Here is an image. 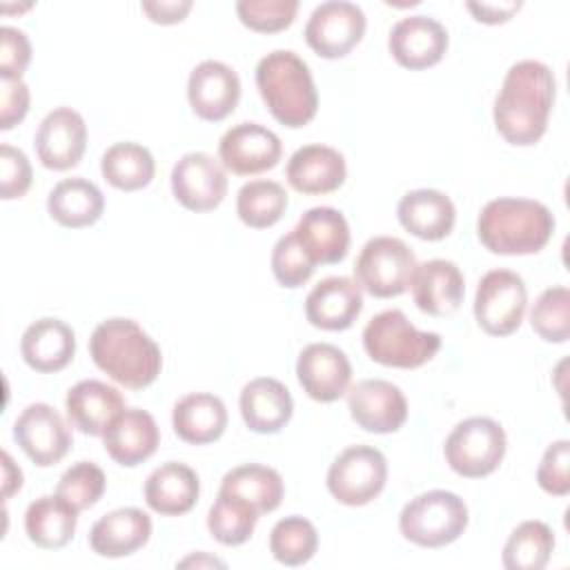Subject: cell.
<instances>
[{"label":"cell","instance_id":"6da1fadb","mask_svg":"<svg viewBox=\"0 0 570 570\" xmlns=\"http://www.w3.org/2000/svg\"><path fill=\"white\" fill-rule=\"evenodd\" d=\"M557 82L548 65L539 60L514 62L494 98V127L505 142L530 147L548 129Z\"/></svg>","mask_w":570,"mask_h":570},{"label":"cell","instance_id":"7a4b0ae2","mask_svg":"<svg viewBox=\"0 0 570 570\" xmlns=\"http://www.w3.org/2000/svg\"><path fill=\"white\" fill-rule=\"evenodd\" d=\"M89 354L98 370L129 390L149 387L163 367L156 341L131 318L102 321L91 338Z\"/></svg>","mask_w":570,"mask_h":570},{"label":"cell","instance_id":"3957f363","mask_svg":"<svg viewBox=\"0 0 570 570\" xmlns=\"http://www.w3.org/2000/svg\"><path fill=\"white\" fill-rule=\"evenodd\" d=\"M552 232V212L530 198H494L485 203L476 220L481 245L499 256L537 254L548 245Z\"/></svg>","mask_w":570,"mask_h":570},{"label":"cell","instance_id":"277c9868","mask_svg":"<svg viewBox=\"0 0 570 570\" xmlns=\"http://www.w3.org/2000/svg\"><path fill=\"white\" fill-rule=\"evenodd\" d=\"M256 87L274 120L298 129L314 120L318 94L309 67L294 51L276 49L256 65Z\"/></svg>","mask_w":570,"mask_h":570},{"label":"cell","instance_id":"5b68a950","mask_svg":"<svg viewBox=\"0 0 570 570\" xmlns=\"http://www.w3.org/2000/svg\"><path fill=\"white\" fill-rule=\"evenodd\" d=\"M363 347L379 365L416 370L436 356L441 336L436 332L416 330L401 309H385L367 321Z\"/></svg>","mask_w":570,"mask_h":570},{"label":"cell","instance_id":"8992f818","mask_svg":"<svg viewBox=\"0 0 570 570\" xmlns=\"http://www.w3.org/2000/svg\"><path fill=\"white\" fill-rule=\"evenodd\" d=\"M468 528L465 501L448 490H430L414 497L399 514L401 534L419 548L454 543Z\"/></svg>","mask_w":570,"mask_h":570},{"label":"cell","instance_id":"52a82bcc","mask_svg":"<svg viewBox=\"0 0 570 570\" xmlns=\"http://www.w3.org/2000/svg\"><path fill=\"white\" fill-rule=\"evenodd\" d=\"M505 448L508 439L501 423L490 416H470L452 428L443 454L459 476L483 479L501 465Z\"/></svg>","mask_w":570,"mask_h":570},{"label":"cell","instance_id":"ba28073f","mask_svg":"<svg viewBox=\"0 0 570 570\" xmlns=\"http://www.w3.org/2000/svg\"><path fill=\"white\" fill-rule=\"evenodd\" d=\"M414 267L416 256L401 238L374 236L354 263V281L374 298H392L410 287Z\"/></svg>","mask_w":570,"mask_h":570},{"label":"cell","instance_id":"9c48e42d","mask_svg":"<svg viewBox=\"0 0 570 570\" xmlns=\"http://www.w3.org/2000/svg\"><path fill=\"white\" fill-rule=\"evenodd\" d=\"M387 481V461L372 445H352L343 450L327 470L330 494L350 508L374 501Z\"/></svg>","mask_w":570,"mask_h":570},{"label":"cell","instance_id":"30bf717a","mask_svg":"<svg viewBox=\"0 0 570 570\" xmlns=\"http://www.w3.org/2000/svg\"><path fill=\"white\" fill-rule=\"evenodd\" d=\"M528 305L523 278L510 269H492L481 276L474 294V318L490 336H510L519 330Z\"/></svg>","mask_w":570,"mask_h":570},{"label":"cell","instance_id":"8fae6325","mask_svg":"<svg viewBox=\"0 0 570 570\" xmlns=\"http://www.w3.org/2000/svg\"><path fill=\"white\" fill-rule=\"evenodd\" d=\"M365 27L367 20L358 4L330 0L312 11L305 24V42L321 58H345L361 42Z\"/></svg>","mask_w":570,"mask_h":570},{"label":"cell","instance_id":"7c38bea8","mask_svg":"<svg viewBox=\"0 0 570 570\" xmlns=\"http://www.w3.org/2000/svg\"><path fill=\"white\" fill-rule=\"evenodd\" d=\"M13 439L40 468L60 463L71 448L67 421L47 403H31L20 412L13 423Z\"/></svg>","mask_w":570,"mask_h":570},{"label":"cell","instance_id":"4fadbf2b","mask_svg":"<svg viewBox=\"0 0 570 570\" xmlns=\"http://www.w3.org/2000/svg\"><path fill=\"white\" fill-rule=\"evenodd\" d=\"M171 194L189 212H212L227 196L223 165L205 154L189 151L171 169Z\"/></svg>","mask_w":570,"mask_h":570},{"label":"cell","instance_id":"5bb4252c","mask_svg":"<svg viewBox=\"0 0 570 570\" xmlns=\"http://www.w3.org/2000/svg\"><path fill=\"white\" fill-rule=\"evenodd\" d=\"M281 154V138L258 122H240L227 129L218 142L220 165L236 176L263 174L278 165Z\"/></svg>","mask_w":570,"mask_h":570},{"label":"cell","instance_id":"9a60e30c","mask_svg":"<svg viewBox=\"0 0 570 570\" xmlns=\"http://www.w3.org/2000/svg\"><path fill=\"white\" fill-rule=\"evenodd\" d=\"M347 410L354 423L372 434L396 432L407 419L405 394L383 379H365L347 390Z\"/></svg>","mask_w":570,"mask_h":570},{"label":"cell","instance_id":"2e32d148","mask_svg":"<svg viewBox=\"0 0 570 570\" xmlns=\"http://www.w3.org/2000/svg\"><path fill=\"white\" fill-rule=\"evenodd\" d=\"M36 154L47 169L67 171L82 160L87 147L85 118L71 107H58L49 111L38 125Z\"/></svg>","mask_w":570,"mask_h":570},{"label":"cell","instance_id":"e0dca14e","mask_svg":"<svg viewBox=\"0 0 570 570\" xmlns=\"http://www.w3.org/2000/svg\"><path fill=\"white\" fill-rule=\"evenodd\" d=\"M187 98L200 120L220 122L240 100V78L220 60H203L189 73Z\"/></svg>","mask_w":570,"mask_h":570},{"label":"cell","instance_id":"ac0fdd59","mask_svg":"<svg viewBox=\"0 0 570 570\" xmlns=\"http://www.w3.org/2000/svg\"><path fill=\"white\" fill-rule=\"evenodd\" d=\"M296 376L303 392L318 403H334L352 381V365L343 350L332 343H309L296 361Z\"/></svg>","mask_w":570,"mask_h":570},{"label":"cell","instance_id":"d6986e66","mask_svg":"<svg viewBox=\"0 0 570 570\" xmlns=\"http://www.w3.org/2000/svg\"><path fill=\"white\" fill-rule=\"evenodd\" d=\"M387 49L401 67L421 71L443 60L448 51V31L430 16H407L390 29Z\"/></svg>","mask_w":570,"mask_h":570},{"label":"cell","instance_id":"ffe728a7","mask_svg":"<svg viewBox=\"0 0 570 570\" xmlns=\"http://www.w3.org/2000/svg\"><path fill=\"white\" fill-rule=\"evenodd\" d=\"M363 309V292L354 278L327 276L305 298V318L325 332H343Z\"/></svg>","mask_w":570,"mask_h":570},{"label":"cell","instance_id":"44dd1931","mask_svg":"<svg viewBox=\"0 0 570 570\" xmlns=\"http://www.w3.org/2000/svg\"><path fill=\"white\" fill-rule=\"evenodd\" d=\"M410 289L421 312L430 316H450L463 303L465 281L456 263L432 258L416 263L410 278Z\"/></svg>","mask_w":570,"mask_h":570},{"label":"cell","instance_id":"7402d4cb","mask_svg":"<svg viewBox=\"0 0 570 570\" xmlns=\"http://www.w3.org/2000/svg\"><path fill=\"white\" fill-rule=\"evenodd\" d=\"M160 432L154 416L140 407H125L105 430V452L125 468H136L158 450Z\"/></svg>","mask_w":570,"mask_h":570},{"label":"cell","instance_id":"603a6c76","mask_svg":"<svg viewBox=\"0 0 570 570\" xmlns=\"http://www.w3.org/2000/svg\"><path fill=\"white\" fill-rule=\"evenodd\" d=\"M292 232L314 265H334L347 256L350 225L334 207L307 209Z\"/></svg>","mask_w":570,"mask_h":570},{"label":"cell","instance_id":"cb8c5ba5","mask_svg":"<svg viewBox=\"0 0 570 570\" xmlns=\"http://www.w3.org/2000/svg\"><path fill=\"white\" fill-rule=\"evenodd\" d=\"M285 176L294 191L321 196L336 191L345 183L347 167L338 149L327 145H305L289 156Z\"/></svg>","mask_w":570,"mask_h":570},{"label":"cell","instance_id":"d4e9b609","mask_svg":"<svg viewBox=\"0 0 570 570\" xmlns=\"http://www.w3.org/2000/svg\"><path fill=\"white\" fill-rule=\"evenodd\" d=\"M65 410L71 428L89 436H102L107 425L125 410V399L114 385L87 379L67 392Z\"/></svg>","mask_w":570,"mask_h":570},{"label":"cell","instance_id":"484cf974","mask_svg":"<svg viewBox=\"0 0 570 570\" xmlns=\"http://www.w3.org/2000/svg\"><path fill=\"white\" fill-rule=\"evenodd\" d=\"M20 354L24 363L40 374L60 372L73 361L76 334L60 318H38L24 330Z\"/></svg>","mask_w":570,"mask_h":570},{"label":"cell","instance_id":"4316f807","mask_svg":"<svg viewBox=\"0 0 570 570\" xmlns=\"http://www.w3.org/2000/svg\"><path fill=\"white\" fill-rule=\"evenodd\" d=\"M151 537V519L140 508H118L100 517L89 530V546L107 559L138 552Z\"/></svg>","mask_w":570,"mask_h":570},{"label":"cell","instance_id":"83f0119b","mask_svg":"<svg viewBox=\"0 0 570 570\" xmlns=\"http://www.w3.org/2000/svg\"><path fill=\"white\" fill-rule=\"evenodd\" d=\"M238 405L245 425L258 434L281 432L294 414V401L289 390L281 381L269 376L249 381L240 392Z\"/></svg>","mask_w":570,"mask_h":570},{"label":"cell","instance_id":"f1b7e54d","mask_svg":"<svg viewBox=\"0 0 570 570\" xmlns=\"http://www.w3.org/2000/svg\"><path fill=\"white\" fill-rule=\"evenodd\" d=\"M399 223L421 240H443L454 229L456 209L450 196L439 189L407 191L396 205Z\"/></svg>","mask_w":570,"mask_h":570},{"label":"cell","instance_id":"f546056e","mask_svg":"<svg viewBox=\"0 0 570 570\" xmlns=\"http://www.w3.org/2000/svg\"><path fill=\"white\" fill-rule=\"evenodd\" d=\"M200 494L198 474L178 461H167L158 465L145 481L147 505L163 517L187 514Z\"/></svg>","mask_w":570,"mask_h":570},{"label":"cell","instance_id":"4dcf8cb0","mask_svg":"<svg viewBox=\"0 0 570 570\" xmlns=\"http://www.w3.org/2000/svg\"><path fill=\"white\" fill-rule=\"evenodd\" d=\"M171 425L180 441L207 445L223 436L227 428V407L216 394L194 392L174 405Z\"/></svg>","mask_w":570,"mask_h":570},{"label":"cell","instance_id":"1f68e13d","mask_svg":"<svg viewBox=\"0 0 570 570\" xmlns=\"http://www.w3.org/2000/svg\"><path fill=\"white\" fill-rule=\"evenodd\" d=\"M78 510L60 494H45L27 505L24 532L42 550L65 548L76 532Z\"/></svg>","mask_w":570,"mask_h":570},{"label":"cell","instance_id":"d6a6232c","mask_svg":"<svg viewBox=\"0 0 570 570\" xmlns=\"http://www.w3.org/2000/svg\"><path fill=\"white\" fill-rule=\"evenodd\" d=\"M49 216L69 229L94 225L105 212L102 191L87 178H65L47 196Z\"/></svg>","mask_w":570,"mask_h":570},{"label":"cell","instance_id":"836d02e7","mask_svg":"<svg viewBox=\"0 0 570 570\" xmlns=\"http://www.w3.org/2000/svg\"><path fill=\"white\" fill-rule=\"evenodd\" d=\"M220 492L234 494L247 503H252L258 514L274 512L285 494V485L281 474L274 468L261 463H245L229 470L220 481Z\"/></svg>","mask_w":570,"mask_h":570},{"label":"cell","instance_id":"e575fe53","mask_svg":"<svg viewBox=\"0 0 570 570\" xmlns=\"http://www.w3.org/2000/svg\"><path fill=\"white\" fill-rule=\"evenodd\" d=\"M102 178L120 191L147 187L156 174L154 156L138 142H116L100 158Z\"/></svg>","mask_w":570,"mask_h":570},{"label":"cell","instance_id":"d590c367","mask_svg":"<svg viewBox=\"0 0 570 570\" xmlns=\"http://www.w3.org/2000/svg\"><path fill=\"white\" fill-rule=\"evenodd\" d=\"M554 550V532L543 521H523L519 523L505 546H503V566L508 570H541L548 566Z\"/></svg>","mask_w":570,"mask_h":570},{"label":"cell","instance_id":"8d00e7d4","mask_svg":"<svg viewBox=\"0 0 570 570\" xmlns=\"http://www.w3.org/2000/svg\"><path fill=\"white\" fill-rule=\"evenodd\" d=\"M287 209V191L276 180H249L238 189L236 214L252 229L276 225Z\"/></svg>","mask_w":570,"mask_h":570},{"label":"cell","instance_id":"74e56055","mask_svg":"<svg viewBox=\"0 0 570 570\" xmlns=\"http://www.w3.org/2000/svg\"><path fill=\"white\" fill-rule=\"evenodd\" d=\"M258 517L261 514L252 503L218 490L207 514V528L220 546H243L254 534Z\"/></svg>","mask_w":570,"mask_h":570},{"label":"cell","instance_id":"f35d334b","mask_svg":"<svg viewBox=\"0 0 570 570\" xmlns=\"http://www.w3.org/2000/svg\"><path fill=\"white\" fill-rule=\"evenodd\" d=\"M318 548V532L305 517L292 514L274 523L269 532L272 557L289 568L307 563Z\"/></svg>","mask_w":570,"mask_h":570},{"label":"cell","instance_id":"ab89813d","mask_svg":"<svg viewBox=\"0 0 570 570\" xmlns=\"http://www.w3.org/2000/svg\"><path fill=\"white\" fill-rule=\"evenodd\" d=\"M530 325L548 343H566L570 338V292L566 285H554L539 294L530 309Z\"/></svg>","mask_w":570,"mask_h":570},{"label":"cell","instance_id":"60d3db41","mask_svg":"<svg viewBox=\"0 0 570 570\" xmlns=\"http://www.w3.org/2000/svg\"><path fill=\"white\" fill-rule=\"evenodd\" d=\"M105 472L91 461H78L62 472L56 485V494L69 501L78 512L94 508L105 494Z\"/></svg>","mask_w":570,"mask_h":570},{"label":"cell","instance_id":"b9f144b4","mask_svg":"<svg viewBox=\"0 0 570 570\" xmlns=\"http://www.w3.org/2000/svg\"><path fill=\"white\" fill-rule=\"evenodd\" d=\"M236 13L252 31L276 33L294 22L298 0H240L236 2Z\"/></svg>","mask_w":570,"mask_h":570},{"label":"cell","instance_id":"7bdbcfd3","mask_svg":"<svg viewBox=\"0 0 570 570\" xmlns=\"http://www.w3.org/2000/svg\"><path fill=\"white\" fill-rule=\"evenodd\" d=\"M272 274L278 281V285L296 289L305 285L314 274V263L298 245L294 232L281 236L272 249Z\"/></svg>","mask_w":570,"mask_h":570},{"label":"cell","instance_id":"ee69618b","mask_svg":"<svg viewBox=\"0 0 570 570\" xmlns=\"http://www.w3.org/2000/svg\"><path fill=\"white\" fill-rule=\"evenodd\" d=\"M537 483L552 497H566L570 492V441L559 439L550 443L537 468Z\"/></svg>","mask_w":570,"mask_h":570},{"label":"cell","instance_id":"f6af8a7d","mask_svg":"<svg viewBox=\"0 0 570 570\" xmlns=\"http://www.w3.org/2000/svg\"><path fill=\"white\" fill-rule=\"evenodd\" d=\"M31 178L33 174L27 154L4 142L0 147V198H22L31 187Z\"/></svg>","mask_w":570,"mask_h":570},{"label":"cell","instance_id":"bcb514c9","mask_svg":"<svg viewBox=\"0 0 570 570\" xmlns=\"http://www.w3.org/2000/svg\"><path fill=\"white\" fill-rule=\"evenodd\" d=\"M31 60V45L24 31L16 27L0 29V76L22 78Z\"/></svg>","mask_w":570,"mask_h":570},{"label":"cell","instance_id":"7dc6e473","mask_svg":"<svg viewBox=\"0 0 570 570\" xmlns=\"http://www.w3.org/2000/svg\"><path fill=\"white\" fill-rule=\"evenodd\" d=\"M31 94L22 78H2L0 76V129L9 131L24 120L29 111Z\"/></svg>","mask_w":570,"mask_h":570},{"label":"cell","instance_id":"c3c4849f","mask_svg":"<svg viewBox=\"0 0 570 570\" xmlns=\"http://www.w3.org/2000/svg\"><path fill=\"white\" fill-rule=\"evenodd\" d=\"M191 0H156V2H142L140 9L147 13V18L156 24H176L183 22L185 16L191 11Z\"/></svg>","mask_w":570,"mask_h":570},{"label":"cell","instance_id":"681fc988","mask_svg":"<svg viewBox=\"0 0 570 570\" xmlns=\"http://www.w3.org/2000/svg\"><path fill=\"white\" fill-rule=\"evenodd\" d=\"M465 7L474 20L485 24H501L521 9V2H468Z\"/></svg>","mask_w":570,"mask_h":570},{"label":"cell","instance_id":"f907efd6","mask_svg":"<svg viewBox=\"0 0 570 570\" xmlns=\"http://www.w3.org/2000/svg\"><path fill=\"white\" fill-rule=\"evenodd\" d=\"M22 488V470L13 463L9 452H2V499H9Z\"/></svg>","mask_w":570,"mask_h":570},{"label":"cell","instance_id":"816d5d0a","mask_svg":"<svg viewBox=\"0 0 570 570\" xmlns=\"http://www.w3.org/2000/svg\"><path fill=\"white\" fill-rule=\"evenodd\" d=\"M191 563H196V566H200V563H209V566H220V568H225V563H223V561L212 559V557H187V559H183L178 566H191Z\"/></svg>","mask_w":570,"mask_h":570}]
</instances>
